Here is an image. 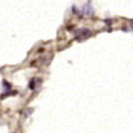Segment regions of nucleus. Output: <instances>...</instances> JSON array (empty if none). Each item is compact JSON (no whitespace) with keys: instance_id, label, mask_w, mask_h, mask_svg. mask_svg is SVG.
I'll return each instance as SVG.
<instances>
[{"instance_id":"obj_1","label":"nucleus","mask_w":133,"mask_h":133,"mask_svg":"<svg viewBox=\"0 0 133 133\" xmlns=\"http://www.w3.org/2000/svg\"><path fill=\"white\" fill-rule=\"evenodd\" d=\"M90 31L89 29H81V31H78L76 34V38L77 39H85V38H88L90 37Z\"/></svg>"},{"instance_id":"obj_2","label":"nucleus","mask_w":133,"mask_h":133,"mask_svg":"<svg viewBox=\"0 0 133 133\" xmlns=\"http://www.w3.org/2000/svg\"><path fill=\"white\" fill-rule=\"evenodd\" d=\"M83 11H84L85 15H92V14H93V9H92V6H90V3H87V5L83 8Z\"/></svg>"}]
</instances>
